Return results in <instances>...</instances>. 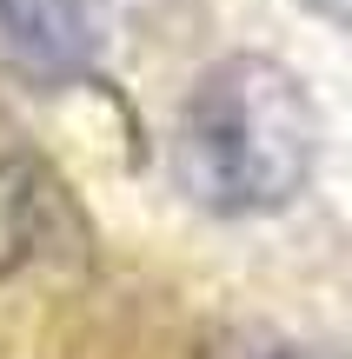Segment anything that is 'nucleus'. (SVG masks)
I'll use <instances>...</instances> for the list:
<instances>
[{
	"mask_svg": "<svg viewBox=\"0 0 352 359\" xmlns=\"http://www.w3.org/2000/svg\"><path fill=\"white\" fill-rule=\"evenodd\" d=\"M0 60L27 80H73L87 67L73 0H0Z\"/></svg>",
	"mask_w": 352,
	"mask_h": 359,
	"instance_id": "nucleus-2",
	"label": "nucleus"
},
{
	"mask_svg": "<svg viewBox=\"0 0 352 359\" xmlns=\"http://www.w3.org/2000/svg\"><path fill=\"white\" fill-rule=\"evenodd\" d=\"M306 7H313L319 20H339V27H352V0H306Z\"/></svg>",
	"mask_w": 352,
	"mask_h": 359,
	"instance_id": "nucleus-4",
	"label": "nucleus"
},
{
	"mask_svg": "<svg viewBox=\"0 0 352 359\" xmlns=\"http://www.w3.org/2000/svg\"><path fill=\"white\" fill-rule=\"evenodd\" d=\"M20 240H27V193L0 173V266L20 259Z\"/></svg>",
	"mask_w": 352,
	"mask_h": 359,
	"instance_id": "nucleus-3",
	"label": "nucleus"
},
{
	"mask_svg": "<svg viewBox=\"0 0 352 359\" xmlns=\"http://www.w3.org/2000/svg\"><path fill=\"white\" fill-rule=\"evenodd\" d=\"M319 120L300 74L266 53L213 60L173 120V180L206 213H273L306 187Z\"/></svg>",
	"mask_w": 352,
	"mask_h": 359,
	"instance_id": "nucleus-1",
	"label": "nucleus"
}]
</instances>
